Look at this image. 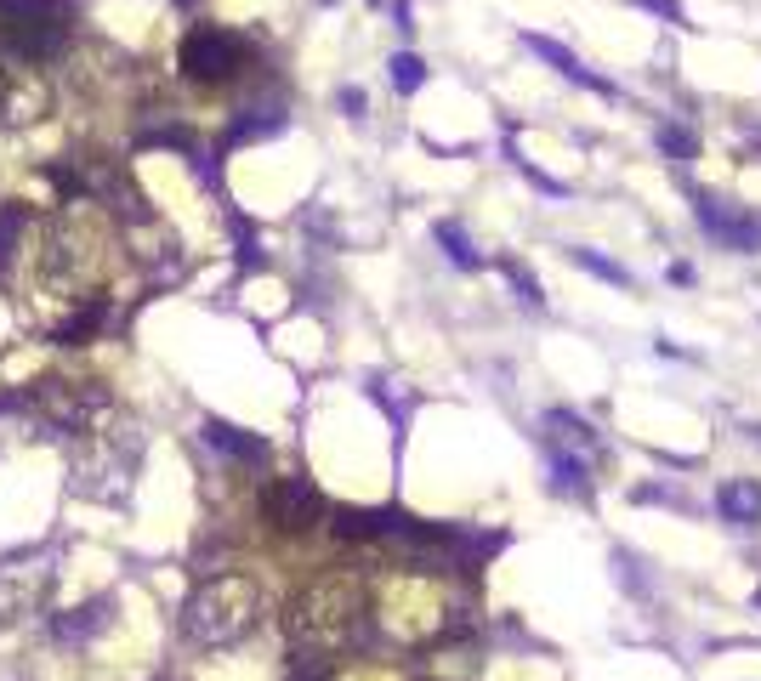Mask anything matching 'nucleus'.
Wrapping results in <instances>:
<instances>
[{
    "mask_svg": "<svg viewBox=\"0 0 761 681\" xmlns=\"http://www.w3.org/2000/svg\"><path fill=\"white\" fill-rule=\"evenodd\" d=\"M256 613H262V591H256L250 579H216V585H205V591L188 602L182 630L205 647H222V642H239V636L256 625Z\"/></svg>",
    "mask_w": 761,
    "mask_h": 681,
    "instance_id": "1",
    "label": "nucleus"
},
{
    "mask_svg": "<svg viewBox=\"0 0 761 681\" xmlns=\"http://www.w3.org/2000/svg\"><path fill=\"white\" fill-rule=\"evenodd\" d=\"M262 511H267V523H273V528L301 534V528H313L324 517V500H319L313 483H301V477H279V483H267Z\"/></svg>",
    "mask_w": 761,
    "mask_h": 681,
    "instance_id": "2",
    "label": "nucleus"
},
{
    "mask_svg": "<svg viewBox=\"0 0 761 681\" xmlns=\"http://www.w3.org/2000/svg\"><path fill=\"white\" fill-rule=\"evenodd\" d=\"M239 63H245V40L222 35V29H199L182 46V69L194 74V80H228Z\"/></svg>",
    "mask_w": 761,
    "mask_h": 681,
    "instance_id": "3",
    "label": "nucleus"
},
{
    "mask_svg": "<svg viewBox=\"0 0 761 681\" xmlns=\"http://www.w3.org/2000/svg\"><path fill=\"white\" fill-rule=\"evenodd\" d=\"M523 46H529L534 57H546V63L563 74V80H574V86H585V91H597V97H614V86H608V80H597V74L585 69L574 52H563L557 40H546V35H523Z\"/></svg>",
    "mask_w": 761,
    "mask_h": 681,
    "instance_id": "4",
    "label": "nucleus"
},
{
    "mask_svg": "<svg viewBox=\"0 0 761 681\" xmlns=\"http://www.w3.org/2000/svg\"><path fill=\"white\" fill-rule=\"evenodd\" d=\"M716 506H722L727 523H739V528H756L761 523V489H756V483H722Z\"/></svg>",
    "mask_w": 761,
    "mask_h": 681,
    "instance_id": "5",
    "label": "nucleus"
},
{
    "mask_svg": "<svg viewBox=\"0 0 761 681\" xmlns=\"http://www.w3.org/2000/svg\"><path fill=\"white\" fill-rule=\"evenodd\" d=\"M551 489L557 494H585V466H580V454H557L551 460Z\"/></svg>",
    "mask_w": 761,
    "mask_h": 681,
    "instance_id": "6",
    "label": "nucleus"
},
{
    "mask_svg": "<svg viewBox=\"0 0 761 681\" xmlns=\"http://www.w3.org/2000/svg\"><path fill=\"white\" fill-rule=\"evenodd\" d=\"M506 279H512V290H517V296H523V307H534V313H540V307H546V296H540V284L529 279V267L506 262Z\"/></svg>",
    "mask_w": 761,
    "mask_h": 681,
    "instance_id": "7",
    "label": "nucleus"
},
{
    "mask_svg": "<svg viewBox=\"0 0 761 681\" xmlns=\"http://www.w3.org/2000/svg\"><path fill=\"white\" fill-rule=\"evenodd\" d=\"M574 262H580L585 273H597V279H608V284H631V273H625L620 262H602V256H591V250H574Z\"/></svg>",
    "mask_w": 761,
    "mask_h": 681,
    "instance_id": "8",
    "label": "nucleus"
},
{
    "mask_svg": "<svg viewBox=\"0 0 761 681\" xmlns=\"http://www.w3.org/2000/svg\"><path fill=\"white\" fill-rule=\"evenodd\" d=\"M438 239H443V245H449V256H455V267H478V262H483L478 250H472V245H466V239H461V227H449V222H443V227H438Z\"/></svg>",
    "mask_w": 761,
    "mask_h": 681,
    "instance_id": "9",
    "label": "nucleus"
},
{
    "mask_svg": "<svg viewBox=\"0 0 761 681\" xmlns=\"http://www.w3.org/2000/svg\"><path fill=\"white\" fill-rule=\"evenodd\" d=\"M392 80H398V91H415V86L426 80V69H421L409 52H398V57H392Z\"/></svg>",
    "mask_w": 761,
    "mask_h": 681,
    "instance_id": "10",
    "label": "nucleus"
},
{
    "mask_svg": "<svg viewBox=\"0 0 761 681\" xmlns=\"http://www.w3.org/2000/svg\"><path fill=\"white\" fill-rule=\"evenodd\" d=\"M654 137L665 142V148H671L676 159H693V137H688V131H676V125H659Z\"/></svg>",
    "mask_w": 761,
    "mask_h": 681,
    "instance_id": "11",
    "label": "nucleus"
}]
</instances>
